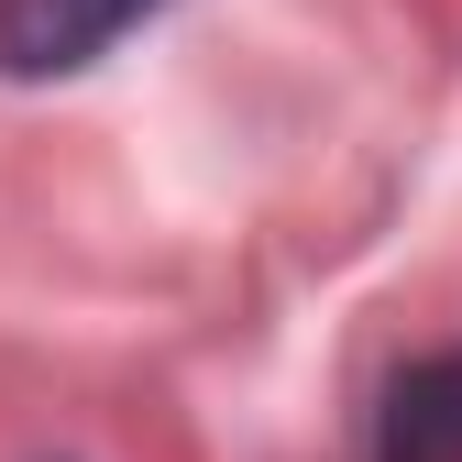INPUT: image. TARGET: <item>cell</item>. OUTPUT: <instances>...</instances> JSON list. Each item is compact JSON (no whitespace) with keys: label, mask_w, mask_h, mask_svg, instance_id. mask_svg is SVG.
<instances>
[{"label":"cell","mask_w":462,"mask_h":462,"mask_svg":"<svg viewBox=\"0 0 462 462\" xmlns=\"http://www.w3.org/2000/svg\"><path fill=\"white\" fill-rule=\"evenodd\" d=\"M364 462H462V353H430L385 385Z\"/></svg>","instance_id":"cell-2"},{"label":"cell","mask_w":462,"mask_h":462,"mask_svg":"<svg viewBox=\"0 0 462 462\" xmlns=\"http://www.w3.org/2000/svg\"><path fill=\"white\" fill-rule=\"evenodd\" d=\"M154 0H0V78H78Z\"/></svg>","instance_id":"cell-1"}]
</instances>
